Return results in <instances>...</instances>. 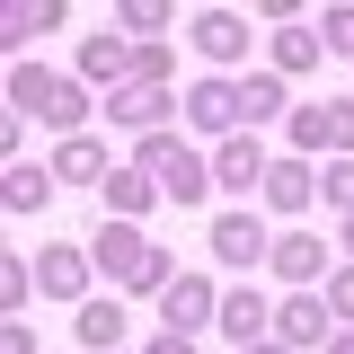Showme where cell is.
<instances>
[{
  "label": "cell",
  "mask_w": 354,
  "mask_h": 354,
  "mask_svg": "<svg viewBox=\"0 0 354 354\" xmlns=\"http://www.w3.org/2000/svg\"><path fill=\"white\" fill-rule=\"evenodd\" d=\"M88 257L106 266L115 283H133V292H169V283H177V266H169V248H151V239H142L133 221H106V230L88 239Z\"/></svg>",
  "instance_id": "cell-1"
},
{
  "label": "cell",
  "mask_w": 354,
  "mask_h": 354,
  "mask_svg": "<svg viewBox=\"0 0 354 354\" xmlns=\"http://www.w3.org/2000/svg\"><path fill=\"white\" fill-rule=\"evenodd\" d=\"M133 169L151 177L169 204H204V186H213V160H195L177 133H142V142H133Z\"/></svg>",
  "instance_id": "cell-2"
},
{
  "label": "cell",
  "mask_w": 354,
  "mask_h": 354,
  "mask_svg": "<svg viewBox=\"0 0 354 354\" xmlns=\"http://www.w3.org/2000/svg\"><path fill=\"white\" fill-rule=\"evenodd\" d=\"M9 106H18V115H44L62 142H71V133H80V115H88L80 80H53V71H36V62H9Z\"/></svg>",
  "instance_id": "cell-3"
},
{
  "label": "cell",
  "mask_w": 354,
  "mask_h": 354,
  "mask_svg": "<svg viewBox=\"0 0 354 354\" xmlns=\"http://www.w3.org/2000/svg\"><path fill=\"white\" fill-rule=\"evenodd\" d=\"M310 151H337V160H354V97L292 106V160H310Z\"/></svg>",
  "instance_id": "cell-4"
},
{
  "label": "cell",
  "mask_w": 354,
  "mask_h": 354,
  "mask_svg": "<svg viewBox=\"0 0 354 354\" xmlns=\"http://www.w3.org/2000/svg\"><path fill=\"white\" fill-rule=\"evenodd\" d=\"M186 124L239 142V133H248V97H239V80H195V88H186Z\"/></svg>",
  "instance_id": "cell-5"
},
{
  "label": "cell",
  "mask_w": 354,
  "mask_h": 354,
  "mask_svg": "<svg viewBox=\"0 0 354 354\" xmlns=\"http://www.w3.org/2000/svg\"><path fill=\"white\" fill-rule=\"evenodd\" d=\"M80 80H106V97L133 88V80H142V44H124V36H80Z\"/></svg>",
  "instance_id": "cell-6"
},
{
  "label": "cell",
  "mask_w": 354,
  "mask_h": 354,
  "mask_svg": "<svg viewBox=\"0 0 354 354\" xmlns=\"http://www.w3.org/2000/svg\"><path fill=\"white\" fill-rule=\"evenodd\" d=\"M213 328H221L239 354H248V346H266V337H274V310H266L257 283H239V292H221V319H213Z\"/></svg>",
  "instance_id": "cell-7"
},
{
  "label": "cell",
  "mask_w": 354,
  "mask_h": 354,
  "mask_svg": "<svg viewBox=\"0 0 354 354\" xmlns=\"http://www.w3.org/2000/svg\"><path fill=\"white\" fill-rule=\"evenodd\" d=\"M160 319H169V337H195L204 319H221V292L204 283V274H177L169 292H160Z\"/></svg>",
  "instance_id": "cell-8"
},
{
  "label": "cell",
  "mask_w": 354,
  "mask_h": 354,
  "mask_svg": "<svg viewBox=\"0 0 354 354\" xmlns=\"http://www.w3.org/2000/svg\"><path fill=\"white\" fill-rule=\"evenodd\" d=\"M213 257L221 266H274V239H266L257 213H221L213 221Z\"/></svg>",
  "instance_id": "cell-9"
},
{
  "label": "cell",
  "mask_w": 354,
  "mask_h": 354,
  "mask_svg": "<svg viewBox=\"0 0 354 354\" xmlns=\"http://www.w3.org/2000/svg\"><path fill=\"white\" fill-rule=\"evenodd\" d=\"M195 53L213 62V80H221V71L248 53V18H239V9H204V18H195Z\"/></svg>",
  "instance_id": "cell-10"
},
{
  "label": "cell",
  "mask_w": 354,
  "mask_h": 354,
  "mask_svg": "<svg viewBox=\"0 0 354 354\" xmlns=\"http://www.w3.org/2000/svg\"><path fill=\"white\" fill-rule=\"evenodd\" d=\"M266 169H274V160L257 151V133H239V142L213 151V186H230V195H266Z\"/></svg>",
  "instance_id": "cell-11"
},
{
  "label": "cell",
  "mask_w": 354,
  "mask_h": 354,
  "mask_svg": "<svg viewBox=\"0 0 354 354\" xmlns=\"http://www.w3.org/2000/svg\"><path fill=\"white\" fill-rule=\"evenodd\" d=\"M328 319H337L328 292H292V301L274 310V346H319V337H328Z\"/></svg>",
  "instance_id": "cell-12"
},
{
  "label": "cell",
  "mask_w": 354,
  "mask_h": 354,
  "mask_svg": "<svg viewBox=\"0 0 354 354\" xmlns=\"http://www.w3.org/2000/svg\"><path fill=\"white\" fill-rule=\"evenodd\" d=\"M88 266H97L88 248H44V257H36V292H53V301H80V292H88Z\"/></svg>",
  "instance_id": "cell-13"
},
{
  "label": "cell",
  "mask_w": 354,
  "mask_h": 354,
  "mask_svg": "<svg viewBox=\"0 0 354 354\" xmlns=\"http://www.w3.org/2000/svg\"><path fill=\"white\" fill-rule=\"evenodd\" d=\"M274 274L310 292V283H328V248H319L310 230H283V239H274Z\"/></svg>",
  "instance_id": "cell-14"
},
{
  "label": "cell",
  "mask_w": 354,
  "mask_h": 354,
  "mask_svg": "<svg viewBox=\"0 0 354 354\" xmlns=\"http://www.w3.org/2000/svg\"><path fill=\"white\" fill-rule=\"evenodd\" d=\"M177 97L169 88H151V80H133V88H115V97H106V115H115V124H133V133H160V115H169Z\"/></svg>",
  "instance_id": "cell-15"
},
{
  "label": "cell",
  "mask_w": 354,
  "mask_h": 354,
  "mask_svg": "<svg viewBox=\"0 0 354 354\" xmlns=\"http://www.w3.org/2000/svg\"><path fill=\"white\" fill-rule=\"evenodd\" d=\"M53 177H62V186H106V142H88V133H71V142H62V151H53Z\"/></svg>",
  "instance_id": "cell-16"
},
{
  "label": "cell",
  "mask_w": 354,
  "mask_h": 354,
  "mask_svg": "<svg viewBox=\"0 0 354 354\" xmlns=\"http://www.w3.org/2000/svg\"><path fill=\"white\" fill-rule=\"evenodd\" d=\"M310 195H319V169H310V160H274V169H266V204H274V213H301Z\"/></svg>",
  "instance_id": "cell-17"
},
{
  "label": "cell",
  "mask_w": 354,
  "mask_h": 354,
  "mask_svg": "<svg viewBox=\"0 0 354 354\" xmlns=\"http://www.w3.org/2000/svg\"><path fill=\"white\" fill-rule=\"evenodd\" d=\"M97 195H106V213H124V221H142V213H151V204H160V186H151V177H142V169H115V177H106V186H97Z\"/></svg>",
  "instance_id": "cell-18"
},
{
  "label": "cell",
  "mask_w": 354,
  "mask_h": 354,
  "mask_svg": "<svg viewBox=\"0 0 354 354\" xmlns=\"http://www.w3.org/2000/svg\"><path fill=\"white\" fill-rule=\"evenodd\" d=\"M80 346L88 354H115V346H124V301H80Z\"/></svg>",
  "instance_id": "cell-19"
},
{
  "label": "cell",
  "mask_w": 354,
  "mask_h": 354,
  "mask_svg": "<svg viewBox=\"0 0 354 354\" xmlns=\"http://www.w3.org/2000/svg\"><path fill=\"white\" fill-rule=\"evenodd\" d=\"M53 186H62V177H53V169H27V160H18V169H9V186H0V195H9V213H44V204H53Z\"/></svg>",
  "instance_id": "cell-20"
},
{
  "label": "cell",
  "mask_w": 354,
  "mask_h": 354,
  "mask_svg": "<svg viewBox=\"0 0 354 354\" xmlns=\"http://www.w3.org/2000/svg\"><path fill=\"white\" fill-rule=\"evenodd\" d=\"M319 27H274V71H310V62H319Z\"/></svg>",
  "instance_id": "cell-21"
},
{
  "label": "cell",
  "mask_w": 354,
  "mask_h": 354,
  "mask_svg": "<svg viewBox=\"0 0 354 354\" xmlns=\"http://www.w3.org/2000/svg\"><path fill=\"white\" fill-rule=\"evenodd\" d=\"M239 97H248V133H257L266 115H283V71H257V80H239Z\"/></svg>",
  "instance_id": "cell-22"
},
{
  "label": "cell",
  "mask_w": 354,
  "mask_h": 354,
  "mask_svg": "<svg viewBox=\"0 0 354 354\" xmlns=\"http://www.w3.org/2000/svg\"><path fill=\"white\" fill-rule=\"evenodd\" d=\"M319 195H328V204H337V213L354 221V160H337V169L319 177Z\"/></svg>",
  "instance_id": "cell-23"
},
{
  "label": "cell",
  "mask_w": 354,
  "mask_h": 354,
  "mask_svg": "<svg viewBox=\"0 0 354 354\" xmlns=\"http://www.w3.org/2000/svg\"><path fill=\"white\" fill-rule=\"evenodd\" d=\"M27 283H36V274H27V257H0V310L27 301Z\"/></svg>",
  "instance_id": "cell-24"
},
{
  "label": "cell",
  "mask_w": 354,
  "mask_h": 354,
  "mask_svg": "<svg viewBox=\"0 0 354 354\" xmlns=\"http://www.w3.org/2000/svg\"><path fill=\"white\" fill-rule=\"evenodd\" d=\"M115 27H133V36H151V27H169V9H160V0H133V9L115 18Z\"/></svg>",
  "instance_id": "cell-25"
},
{
  "label": "cell",
  "mask_w": 354,
  "mask_h": 354,
  "mask_svg": "<svg viewBox=\"0 0 354 354\" xmlns=\"http://www.w3.org/2000/svg\"><path fill=\"white\" fill-rule=\"evenodd\" d=\"M319 36L337 44V53H354V9H328V18H319Z\"/></svg>",
  "instance_id": "cell-26"
},
{
  "label": "cell",
  "mask_w": 354,
  "mask_h": 354,
  "mask_svg": "<svg viewBox=\"0 0 354 354\" xmlns=\"http://www.w3.org/2000/svg\"><path fill=\"white\" fill-rule=\"evenodd\" d=\"M319 292H328V310H337V319H354V266H346V274H328Z\"/></svg>",
  "instance_id": "cell-27"
},
{
  "label": "cell",
  "mask_w": 354,
  "mask_h": 354,
  "mask_svg": "<svg viewBox=\"0 0 354 354\" xmlns=\"http://www.w3.org/2000/svg\"><path fill=\"white\" fill-rule=\"evenodd\" d=\"M0 354H36V337H27V319H9V328H0Z\"/></svg>",
  "instance_id": "cell-28"
},
{
  "label": "cell",
  "mask_w": 354,
  "mask_h": 354,
  "mask_svg": "<svg viewBox=\"0 0 354 354\" xmlns=\"http://www.w3.org/2000/svg\"><path fill=\"white\" fill-rule=\"evenodd\" d=\"M142 354H195V337H169V328H160V337H151Z\"/></svg>",
  "instance_id": "cell-29"
},
{
  "label": "cell",
  "mask_w": 354,
  "mask_h": 354,
  "mask_svg": "<svg viewBox=\"0 0 354 354\" xmlns=\"http://www.w3.org/2000/svg\"><path fill=\"white\" fill-rule=\"evenodd\" d=\"M328 354H354V328H346V337H328Z\"/></svg>",
  "instance_id": "cell-30"
},
{
  "label": "cell",
  "mask_w": 354,
  "mask_h": 354,
  "mask_svg": "<svg viewBox=\"0 0 354 354\" xmlns=\"http://www.w3.org/2000/svg\"><path fill=\"white\" fill-rule=\"evenodd\" d=\"M248 354H292V346H274V337H266V346H248Z\"/></svg>",
  "instance_id": "cell-31"
},
{
  "label": "cell",
  "mask_w": 354,
  "mask_h": 354,
  "mask_svg": "<svg viewBox=\"0 0 354 354\" xmlns=\"http://www.w3.org/2000/svg\"><path fill=\"white\" fill-rule=\"evenodd\" d=\"M346 248H354V221H346Z\"/></svg>",
  "instance_id": "cell-32"
}]
</instances>
